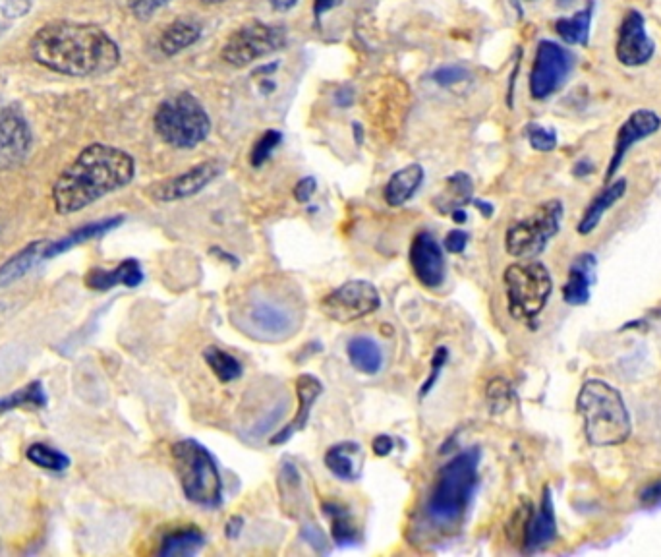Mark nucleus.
Masks as SVG:
<instances>
[{"instance_id": "1", "label": "nucleus", "mask_w": 661, "mask_h": 557, "mask_svg": "<svg viewBox=\"0 0 661 557\" xmlns=\"http://www.w3.org/2000/svg\"><path fill=\"white\" fill-rule=\"evenodd\" d=\"M29 55L43 68L70 78H99L120 62L115 39L101 28L80 22H51L29 39Z\"/></svg>"}, {"instance_id": "2", "label": "nucleus", "mask_w": 661, "mask_h": 557, "mask_svg": "<svg viewBox=\"0 0 661 557\" xmlns=\"http://www.w3.org/2000/svg\"><path fill=\"white\" fill-rule=\"evenodd\" d=\"M306 302L288 277H265L234 296L230 320L246 337L259 343H281L304 323Z\"/></svg>"}, {"instance_id": "3", "label": "nucleus", "mask_w": 661, "mask_h": 557, "mask_svg": "<svg viewBox=\"0 0 661 557\" xmlns=\"http://www.w3.org/2000/svg\"><path fill=\"white\" fill-rule=\"evenodd\" d=\"M136 175L134 157L122 149L91 144L58 175L53 204L58 215H72L128 186Z\"/></svg>"}, {"instance_id": "4", "label": "nucleus", "mask_w": 661, "mask_h": 557, "mask_svg": "<svg viewBox=\"0 0 661 557\" xmlns=\"http://www.w3.org/2000/svg\"><path fill=\"white\" fill-rule=\"evenodd\" d=\"M576 409L584 420L586 440L596 447L619 445L633 434V422L621 393L602 380L582 385Z\"/></svg>"}, {"instance_id": "5", "label": "nucleus", "mask_w": 661, "mask_h": 557, "mask_svg": "<svg viewBox=\"0 0 661 557\" xmlns=\"http://www.w3.org/2000/svg\"><path fill=\"white\" fill-rule=\"evenodd\" d=\"M482 451L472 447L439 470L428 501V515L437 525H453L466 513L478 486V465Z\"/></svg>"}, {"instance_id": "6", "label": "nucleus", "mask_w": 661, "mask_h": 557, "mask_svg": "<svg viewBox=\"0 0 661 557\" xmlns=\"http://www.w3.org/2000/svg\"><path fill=\"white\" fill-rule=\"evenodd\" d=\"M153 124L157 136L176 149L200 146L211 130L209 115L190 93H176L165 99L157 107Z\"/></svg>"}, {"instance_id": "7", "label": "nucleus", "mask_w": 661, "mask_h": 557, "mask_svg": "<svg viewBox=\"0 0 661 557\" xmlns=\"http://www.w3.org/2000/svg\"><path fill=\"white\" fill-rule=\"evenodd\" d=\"M173 459L186 498L203 507H217L223 501L221 474L202 443L178 441L173 447Z\"/></svg>"}, {"instance_id": "8", "label": "nucleus", "mask_w": 661, "mask_h": 557, "mask_svg": "<svg viewBox=\"0 0 661 557\" xmlns=\"http://www.w3.org/2000/svg\"><path fill=\"white\" fill-rule=\"evenodd\" d=\"M551 287L546 265L528 262L507 267L505 289L511 316L515 320H534L546 308Z\"/></svg>"}, {"instance_id": "9", "label": "nucleus", "mask_w": 661, "mask_h": 557, "mask_svg": "<svg viewBox=\"0 0 661 557\" xmlns=\"http://www.w3.org/2000/svg\"><path fill=\"white\" fill-rule=\"evenodd\" d=\"M563 221V204L549 200L532 215L515 223L505 236V248L515 258H534L544 252L547 242L559 233Z\"/></svg>"}, {"instance_id": "10", "label": "nucleus", "mask_w": 661, "mask_h": 557, "mask_svg": "<svg viewBox=\"0 0 661 557\" xmlns=\"http://www.w3.org/2000/svg\"><path fill=\"white\" fill-rule=\"evenodd\" d=\"M285 45L283 30L265 26V24H248L240 30L234 31L223 45L221 57L230 66L244 68L256 60L263 59Z\"/></svg>"}, {"instance_id": "11", "label": "nucleus", "mask_w": 661, "mask_h": 557, "mask_svg": "<svg viewBox=\"0 0 661 557\" xmlns=\"http://www.w3.org/2000/svg\"><path fill=\"white\" fill-rule=\"evenodd\" d=\"M381 300L368 281H348L321 300V312L333 322L348 323L374 314Z\"/></svg>"}, {"instance_id": "12", "label": "nucleus", "mask_w": 661, "mask_h": 557, "mask_svg": "<svg viewBox=\"0 0 661 557\" xmlns=\"http://www.w3.org/2000/svg\"><path fill=\"white\" fill-rule=\"evenodd\" d=\"M573 68V57L553 41H542L530 74V93L534 99H547L563 86Z\"/></svg>"}, {"instance_id": "13", "label": "nucleus", "mask_w": 661, "mask_h": 557, "mask_svg": "<svg viewBox=\"0 0 661 557\" xmlns=\"http://www.w3.org/2000/svg\"><path fill=\"white\" fill-rule=\"evenodd\" d=\"M33 144L31 128L24 113L14 107L0 109V171L20 167L28 159Z\"/></svg>"}, {"instance_id": "14", "label": "nucleus", "mask_w": 661, "mask_h": 557, "mask_svg": "<svg viewBox=\"0 0 661 557\" xmlns=\"http://www.w3.org/2000/svg\"><path fill=\"white\" fill-rule=\"evenodd\" d=\"M225 171V163L211 159L188 169L182 175L173 176L151 188V198L157 202H178L200 194L205 186L217 180Z\"/></svg>"}, {"instance_id": "15", "label": "nucleus", "mask_w": 661, "mask_h": 557, "mask_svg": "<svg viewBox=\"0 0 661 557\" xmlns=\"http://www.w3.org/2000/svg\"><path fill=\"white\" fill-rule=\"evenodd\" d=\"M617 60L623 66H642L654 55V41L646 35L644 18L640 12L631 10L621 22L619 39L615 47Z\"/></svg>"}, {"instance_id": "16", "label": "nucleus", "mask_w": 661, "mask_h": 557, "mask_svg": "<svg viewBox=\"0 0 661 557\" xmlns=\"http://www.w3.org/2000/svg\"><path fill=\"white\" fill-rule=\"evenodd\" d=\"M408 260L412 265L414 275L424 287L435 289L445 279V258L439 242L430 233H418L414 236Z\"/></svg>"}, {"instance_id": "17", "label": "nucleus", "mask_w": 661, "mask_h": 557, "mask_svg": "<svg viewBox=\"0 0 661 557\" xmlns=\"http://www.w3.org/2000/svg\"><path fill=\"white\" fill-rule=\"evenodd\" d=\"M661 120L656 113L652 111H636L631 117L625 120V124L621 126L617 138H615V147L611 153V161L607 167V175L605 180H611L617 169L621 167L627 151L631 147L636 146L640 140L656 134L660 130Z\"/></svg>"}, {"instance_id": "18", "label": "nucleus", "mask_w": 661, "mask_h": 557, "mask_svg": "<svg viewBox=\"0 0 661 557\" xmlns=\"http://www.w3.org/2000/svg\"><path fill=\"white\" fill-rule=\"evenodd\" d=\"M144 281V271L138 260H124L115 269L95 267L86 275V285L93 291H109L118 285L138 287Z\"/></svg>"}, {"instance_id": "19", "label": "nucleus", "mask_w": 661, "mask_h": 557, "mask_svg": "<svg viewBox=\"0 0 661 557\" xmlns=\"http://www.w3.org/2000/svg\"><path fill=\"white\" fill-rule=\"evenodd\" d=\"M598 260L594 254H580L571 269L567 285L563 287V298L571 306H582L590 300V289L596 281Z\"/></svg>"}, {"instance_id": "20", "label": "nucleus", "mask_w": 661, "mask_h": 557, "mask_svg": "<svg viewBox=\"0 0 661 557\" xmlns=\"http://www.w3.org/2000/svg\"><path fill=\"white\" fill-rule=\"evenodd\" d=\"M296 391H298V412L294 414V420L288 424L287 428L277 434L271 443L273 445H279V443H285V441L290 440V436L298 430H304L306 424H308V418H310V412H312V407L317 401V397L321 395L323 391V385L321 382L310 376V374H304L298 378L296 382Z\"/></svg>"}, {"instance_id": "21", "label": "nucleus", "mask_w": 661, "mask_h": 557, "mask_svg": "<svg viewBox=\"0 0 661 557\" xmlns=\"http://www.w3.org/2000/svg\"><path fill=\"white\" fill-rule=\"evenodd\" d=\"M557 534V523H555V507L549 490H544V499L540 503V509L530 517L524 534V546L528 552L540 550L549 544Z\"/></svg>"}, {"instance_id": "22", "label": "nucleus", "mask_w": 661, "mask_h": 557, "mask_svg": "<svg viewBox=\"0 0 661 557\" xmlns=\"http://www.w3.org/2000/svg\"><path fill=\"white\" fill-rule=\"evenodd\" d=\"M122 223H124V217H122V215L107 217V219H101V221H93V223H89V225H84V227L72 231L70 235L60 238L57 242L47 244L45 250H43V256H41V258L51 260V258L58 256V254H64V252H68V250H72V248L84 244L87 240H93V238H99V236L107 235V233L115 231V229H118Z\"/></svg>"}, {"instance_id": "23", "label": "nucleus", "mask_w": 661, "mask_h": 557, "mask_svg": "<svg viewBox=\"0 0 661 557\" xmlns=\"http://www.w3.org/2000/svg\"><path fill=\"white\" fill-rule=\"evenodd\" d=\"M362 447L354 441H346V443H339L333 445L327 453H325V465L327 469L331 470L337 478L346 480V482H354L360 478L362 474Z\"/></svg>"}, {"instance_id": "24", "label": "nucleus", "mask_w": 661, "mask_h": 557, "mask_svg": "<svg viewBox=\"0 0 661 557\" xmlns=\"http://www.w3.org/2000/svg\"><path fill=\"white\" fill-rule=\"evenodd\" d=\"M200 37H202V26L198 20L178 18L167 30L163 31V35L159 39V47L167 57H174V55L186 51L188 47H192L194 43H198Z\"/></svg>"}, {"instance_id": "25", "label": "nucleus", "mask_w": 661, "mask_h": 557, "mask_svg": "<svg viewBox=\"0 0 661 557\" xmlns=\"http://www.w3.org/2000/svg\"><path fill=\"white\" fill-rule=\"evenodd\" d=\"M625 192H627V180L625 178L615 180L613 184H609L604 192L598 194L594 198V202L584 211V215L578 223V233L580 235H590L600 225V221L604 219L605 211L615 206L625 196Z\"/></svg>"}, {"instance_id": "26", "label": "nucleus", "mask_w": 661, "mask_h": 557, "mask_svg": "<svg viewBox=\"0 0 661 557\" xmlns=\"http://www.w3.org/2000/svg\"><path fill=\"white\" fill-rule=\"evenodd\" d=\"M424 182V169L420 165H408L389 178L385 186V202L391 207L404 206L418 192Z\"/></svg>"}, {"instance_id": "27", "label": "nucleus", "mask_w": 661, "mask_h": 557, "mask_svg": "<svg viewBox=\"0 0 661 557\" xmlns=\"http://www.w3.org/2000/svg\"><path fill=\"white\" fill-rule=\"evenodd\" d=\"M47 242L43 240H35L28 246H24L16 256H12L10 260H6L4 265H0V289L12 285L14 281L22 279L29 269L35 265L39 260V256H43Z\"/></svg>"}, {"instance_id": "28", "label": "nucleus", "mask_w": 661, "mask_h": 557, "mask_svg": "<svg viewBox=\"0 0 661 557\" xmlns=\"http://www.w3.org/2000/svg\"><path fill=\"white\" fill-rule=\"evenodd\" d=\"M346 354H348V360L350 364L362 372V374H377L383 366V354H381V349L377 347L374 339L370 337H356L348 343L346 347Z\"/></svg>"}, {"instance_id": "29", "label": "nucleus", "mask_w": 661, "mask_h": 557, "mask_svg": "<svg viewBox=\"0 0 661 557\" xmlns=\"http://www.w3.org/2000/svg\"><path fill=\"white\" fill-rule=\"evenodd\" d=\"M592 12H594V2L590 0L586 8L576 12L573 18H561L555 22V31L557 35L567 43V45H588L590 39V24H592Z\"/></svg>"}, {"instance_id": "30", "label": "nucleus", "mask_w": 661, "mask_h": 557, "mask_svg": "<svg viewBox=\"0 0 661 557\" xmlns=\"http://www.w3.org/2000/svg\"><path fill=\"white\" fill-rule=\"evenodd\" d=\"M205 544L202 532L198 528H180L163 540L159 554L163 557L196 556Z\"/></svg>"}, {"instance_id": "31", "label": "nucleus", "mask_w": 661, "mask_h": 557, "mask_svg": "<svg viewBox=\"0 0 661 557\" xmlns=\"http://www.w3.org/2000/svg\"><path fill=\"white\" fill-rule=\"evenodd\" d=\"M472 202V178L464 173H457L447 180L445 194L437 200V207L443 213H453L460 206H466Z\"/></svg>"}, {"instance_id": "32", "label": "nucleus", "mask_w": 661, "mask_h": 557, "mask_svg": "<svg viewBox=\"0 0 661 557\" xmlns=\"http://www.w3.org/2000/svg\"><path fill=\"white\" fill-rule=\"evenodd\" d=\"M323 509H325V515L331 521V534H333V540L337 544L343 546V544L358 542L360 532H358V527L354 525V521L348 515L345 507H341L337 503H327V505H323Z\"/></svg>"}, {"instance_id": "33", "label": "nucleus", "mask_w": 661, "mask_h": 557, "mask_svg": "<svg viewBox=\"0 0 661 557\" xmlns=\"http://www.w3.org/2000/svg\"><path fill=\"white\" fill-rule=\"evenodd\" d=\"M47 405V395L41 387V383L33 382L24 385L20 391L6 395L0 399V412L12 411V409H43Z\"/></svg>"}, {"instance_id": "34", "label": "nucleus", "mask_w": 661, "mask_h": 557, "mask_svg": "<svg viewBox=\"0 0 661 557\" xmlns=\"http://www.w3.org/2000/svg\"><path fill=\"white\" fill-rule=\"evenodd\" d=\"M205 362L209 364L211 372L221 380L223 383L234 382L242 376V366L240 362L229 354V352L221 351L217 347H209L207 351L203 352Z\"/></svg>"}, {"instance_id": "35", "label": "nucleus", "mask_w": 661, "mask_h": 557, "mask_svg": "<svg viewBox=\"0 0 661 557\" xmlns=\"http://www.w3.org/2000/svg\"><path fill=\"white\" fill-rule=\"evenodd\" d=\"M29 461L39 469L51 470V472H62L70 467V457L64 455L51 445L45 443H33L28 447Z\"/></svg>"}, {"instance_id": "36", "label": "nucleus", "mask_w": 661, "mask_h": 557, "mask_svg": "<svg viewBox=\"0 0 661 557\" xmlns=\"http://www.w3.org/2000/svg\"><path fill=\"white\" fill-rule=\"evenodd\" d=\"M281 140H283L281 132H277V130L265 132L252 147V155H250L252 167H261L271 157V153L277 149V146L281 144Z\"/></svg>"}, {"instance_id": "37", "label": "nucleus", "mask_w": 661, "mask_h": 557, "mask_svg": "<svg viewBox=\"0 0 661 557\" xmlns=\"http://www.w3.org/2000/svg\"><path fill=\"white\" fill-rule=\"evenodd\" d=\"M526 136L530 140V146L538 151H551L557 146V134L551 128H544L536 122H530L526 126Z\"/></svg>"}, {"instance_id": "38", "label": "nucleus", "mask_w": 661, "mask_h": 557, "mask_svg": "<svg viewBox=\"0 0 661 557\" xmlns=\"http://www.w3.org/2000/svg\"><path fill=\"white\" fill-rule=\"evenodd\" d=\"M169 2L171 0H128V8L138 20L145 22L153 18V14L159 12L163 6H167Z\"/></svg>"}, {"instance_id": "39", "label": "nucleus", "mask_w": 661, "mask_h": 557, "mask_svg": "<svg viewBox=\"0 0 661 557\" xmlns=\"http://www.w3.org/2000/svg\"><path fill=\"white\" fill-rule=\"evenodd\" d=\"M468 78H470V74L462 66H445V68H441V70H437L433 74V82L439 84V86H445V88L447 86H453V84H459V82H464Z\"/></svg>"}, {"instance_id": "40", "label": "nucleus", "mask_w": 661, "mask_h": 557, "mask_svg": "<svg viewBox=\"0 0 661 557\" xmlns=\"http://www.w3.org/2000/svg\"><path fill=\"white\" fill-rule=\"evenodd\" d=\"M447 354H449V352H447L445 347H441V349H437V351H435V356H433L432 362V376L428 378V382L422 385V389H420V397H424V395H428V393L432 391L433 385H435L437 378H439V374H441V368H443V364L447 362Z\"/></svg>"}, {"instance_id": "41", "label": "nucleus", "mask_w": 661, "mask_h": 557, "mask_svg": "<svg viewBox=\"0 0 661 557\" xmlns=\"http://www.w3.org/2000/svg\"><path fill=\"white\" fill-rule=\"evenodd\" d=\"M316 188V178L306 176V178H302V180L296 184V188H294V198H296L300 204H308V202L312 200Z\"/></svg>"}, {"instance_id": "42", "label": "nucleus", "mask_w": 661, "mask_h": 557, "mask_svg": "<svg viewBox=\"0 0 661 557\" xmlns=\"http://www.w3.org/2000/svg\"><path fill=\"white\" fill-rule=\"evenodd\" d=\"M640 501L644 507H658L661 505V478L648 484L642 492H640Z\"/></svg>"}, {"instance_id": "43", "label": "nucleus", "mask_w": 661, "mask_h": 557, "mask_svg": "<svg viewBox=\"0 0 661 557\" xmlns=\"http://www.w3.org/2000/svg\"><path fill=\"white\" fill-rule=\"evenodd\" d=\"M468 240H470L468 233H464V231H453V233H449L447 238H445V248L451 254H460V252H464Z\"/></svg>"}, {"instance_id": "44", "label": "nucleus", "mask_w": 661, "mask_h": 557, "mask_svg": "<svg viewBox=\"0 0 661 557\" xmlns=\"http://www.w3.org/2000/svg\"><path fill=\"white\" fill-rule=\"evenodd\" d=\"M488 395L489 399L495 401V403H499V401L507 403L509 401V385L501 382V380H495V382L489 385Z\"/></svg>"}, {"instance_id": "45", "label": "nucleus", "mask_w": 661, "mask_h": 557, "mask_svg": "<svg viewBox=\"0 0 661 557\" xmlns=\"http://www.w3.org/2000/svg\"><path fill=\"white\" fill-rule=\"evenodd\" d=\"M393 451V440L389 436H377L374 440V453L379 457H387Z\"/></svg>"}, {"instance_id": "46", "label": "nucleus", "mask_w": 661, "mask_h": 557, "mask_svg": "<svg viewBox=\"0 0 661 557\" xmlns=\"http://www.w3.org/2000/svg\"><path fill=\"white\" fill-rule=\"evenodd\" d=\"M341 2H343V0H316V2H314V14H316V16H323L325 12L337 8Z\"/></svg>"}, {"instance_id": "47", "label": "nucleus", "mask_w": 661, "mask_h": 557, "mask_svg": "<svg viewBox=\"0 0 661 557\" xmlns=\"http://www.w3.org/2000/svg\"><path fill=\"white\" fill-rule=\"evenodd\" d=\"M242 525H244L242 517H232L229 521V525H227V536H229V538H238V534H240V530H242Z\"/></svg>"}, {"instance_id": "48", "label": "nucleus", "mask_w": 661, "mask_h": 557, "mask_svg": "<svg viewBox=\"0 0 661 557\" xmlns=\"http://www.w3.org/2000/svg\"><path fill=\"white\" fill-rule=\"evenodd\" d=\"M267 2H269L277 12H287V10L296 6L298 0H267Z\"/></svg>"}, {"instance_id": "49", "label": "nucleus", "mask_w": 661, "mask_h": 557, "mask_svg": "<svg viewBox=\"0 0 661 557\" xmlns=\"http://www.w3.org/2000/svg\"><path fill=\"white\" fill-rule=\"evenodd\" d=\"M474 206L478 207L486 217H489V215L493 213V207L489 206V204H484V202H480V200H474Z\"/></svg>"}, {"instance_id": "50", "label": "nucleus", "mask_w": 661, "mask_h": 557, "mask_svg": "<svg viewBox=\"0 0 661 557\" xmlns=\"http://www.w3.org/2000/svg\"><path fill=\"white\" fill-rule=\"evenodd\" d=\"M451 215H453V219H455L457 223H464V221H466V213H464L462 209H455Z\"/></svg>"}, {"instance_id": "51", "label": "nucleus", "mask_w": 661, "mask_h": 557, "mask_svg": "<svg viewBox=\"0 0 661 557\" xmlns=\"http://www.w3.org/2000/svg\"><path fill=\"white\" fill-rule=\"evenodd\" d=\"M203 4H221L225 0H202Z\"/></svg>"}, {"instance_id": "52", "label": "nucleus", "mask_w": 661, "mask_h": 557, "mask_svg": "<svg viewBox=\"0 0 661 557\" xmlns=\"http://www.w3.org/2000/svg\"><path fill=\"white\" fill-rule=\"evenodd\" d=\"M524 2H532V0H513V4H515L517 8H520Z\"/></svg>"}, {"instance_id": "53", "label": "nucleus", "mask_w": 661, "mask_h": 557, "mask_svg": "<svg viewBox=\"0 0 661 557\" xmlns=\"http://www.w3.org/2000/svg\"><path fill=\"white\" fill-rule=\"evenodd\" d=\"M557 2H559V4H561V6H567V4H569V2H571V0H557Z\"/></svg>"}]
</instances>
